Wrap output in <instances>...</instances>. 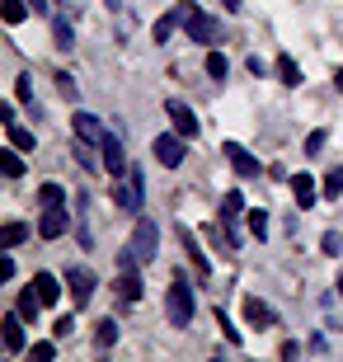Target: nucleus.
Segmentation results:
<instances>
[{
    "label": "nucleus",
    "instance_id": "obj_24",
    "mask_svg": "<svg viewBox=\"0 0 343 362\" xmlns=\"http://www.w3.org/2000/svg\"><path fill=\"white\" fill-rule=\"evenodd\" d=\"M277 76H282V85H301V71L291 57H277Z\"/></svg>",
    "mask_w": 343,
    "mask_h": 362
},
{
    "label": "nucleus",
    "instance_id": "obj_30",
    "mask_svg": "<svg viewBox=\"0 0 343 362\" xmlns=\"http://www.w3.org/2000/svg\"><path fill=\"white\" fill-rule=\"evenodd\" d=\"M250 230L264 240V235H268V212H250Z\"/></svg>",
    "mask_w": 343,
    "mask_h": 362
},
{
    "label": "nucleus",
    "instance_id": "obj_25",
    "mask_svg": "<svg viewBox=\"0 0 343 362\" xmlns=\"http://www.w3.org/2000/svg\"><path fill=\"white\" fill-rule=\"evenodd\" d=\"M5 10V24H24V0H0Z\"/></svg>",
    "mask_w": 343,
    "mask_h": 362
},
{
    "label": "nucleus",
    "instance_id": "obj_11",
    "mask_svg": "<svg viewBox=\"0 0 343 362\" xmlns=\"http://www.w3.org/2000/svg\"><path fill=\"white\" fill-rule=\"evenodd\" d=\"M99 146H104V165H108V175L118 179V175H127V156H122V141L113 132L104 136V141H99Z\"/></svg>",
    "mask_w": 343,
    "mask_h": 362
},
{
    "label": "nucleus",
    "instance_id": "obj_29",
    "mask_svg": "<svg viewBox=\"0 0 343 362\" xmlns=\"http://www.w3.org/2000/svg\"><path fill=\"white\" fill-rule=\"evenodd\" d=\"M325 255H334V259L343 255V235L339 230H325Z\"/></svg>",
    "mask_w": 343,
    "mask_h": 362
},
{
    "label": "nucleus",
    "instance_id": "obj_26",
    "mask_svg": "<svg viewBox=\"0 0 343 362\" xmlns=\"http://www.w3.org/2000/svg\"><path fill=\"white\" fill-rule=\"evenodd\" d=\"M207 76L211 81H226V57L221 52H207Z\"/></svg>",
    "mask_w": 343,
    "mask_h": 362
},
{
    "label": "nucleus",
    "instance_id": "obj_19",
    "mask_svg": "<svg viewBox=\"0 0 343 362\" xmlns=\"http://www.w3.org/2000/svg\"><path fill=\"white\" fill-rule=\"evenodd\" d=\"M28 240V226L24 221H10V226L0 230V245H5V250H14V245H24Z\"/></svg>",
    "mask_w": 343,
    "mask_h": 362
},
{
    "label": "nucleus",
    "instance_id": "obj_18",
    "mask_svg": "<svg viewBox=\"0 0 343 362\" xmlns=\"http://www.w3.org/2000/svg\"><path fill=\"white\" fill-rule=\"evenodd\" d=\"M38 310H42V296L33 292V287L19 292V315H24V320H38Z\"/></svg>",
    "mask_w": 343,
    "mask_h": 362
},
{
    "label": "nucleus",
    "instance_id": "obj_9",
    "mask_svg": "<svg viewBox=\"0 0 343 362\" xmlns=\"http://www.w3.org/2000/svg\"><path fill=\"white\" fill-rule=\"evenodd\" d=\"M71 132L80 136V141H90V146H99V141H104V122L94 118V113H76V118H71Z\"/></svg>",
    "mask_w": 343,
    "mask_h": 362
},
{
    "label": "nucleus",
    "instance_id": "obj_12",
    "mask_svg": "<svg viewBox=\"0 0 343 362\" xmlns=\"http://www.w3.org/2000/svg\"><path fill=\"white\" fill-rule=\"evenodd\" d=\"M66 212H62V207H47V212H42V221H38V235L42 240H57V235H66Z\"/></svg>",
    "mask_w": 343,
    "mask_h": 362
},
{
    "label": "nucleus",
    "instance_id": "obj_34",
    "mask_svg": "<svg viewBox=\"0 0 343 362\" xmlns=\"http://www.w3.org/2000/svg\"><path fill=\"white\" fill-rule=\"evenodd\" d=\"M325 193H330V198H339V193H343V170H334V175L325 179Z\"/></svg>",
    "mask_w": 343,
    "mask_h": 362
},
{
    "label": "nucleus",
    "instance_id": "obj_35",
    "mask_svg": "<svg viewBox=\"0 0 343 362\" xmlns=\"http://www.w3.org/2000/svg\"><path fill=\"white\" fill-rule=\"evenodd\" d=\"M325 136H330V132H310V136H306V151L320 156V151H325Z\"/></svg>",
    "mask_w": 343,
    "mask_h": 362
},
{
    "label": "nucleus",
    "instance_id": "obj_3",
    "mask_svg": "<svg viewBox=\"0 0 343 362\" xmlns=\"http://www.w3.org/2000/svg\"><path fill=\"white\" fill-rule=\"evenodd\" d=\"M156 245H160V230L151 216H136V226H132V240H127V250H132L141 264H151L156 259Z\"/></svg>",
    "mask_w": 343,
    "mask_h": 362
},
{
    "label": "nucleus",
    "instance_id": "obj_37",
    "mask_svg": "<svg viewBox=\"0 0 343 362\" xmlns=\"http://www.w3.org/2000/svg\"><path fill=\"white\" fill-rule=\"evenodd\" d=\"M10 278H14V259L5 255V259H0V282H10Z\"/></svg>",
    "mask_w": 343,
    "mask_h": 362
},
{
    "label": "nucleus",
    "instance_id": "obj_5",
    "mask_svg": "<svg viewBox=\"0 0 343 362\" xmlns=\"http://www.w3.org/2000/svg\"><path fill=\"white\" fill-rule=\"evenodd\" d=\"M184 151H188V136H184V132H165V136H156V160L165 165V170H174V165L184 160Z\"/></svg>",
    "mask_w": 343,
    "mask_h": 362
},
{
    "label": "nucleus",
    "instance_id": "obj_38",
    "mask_svg": "<svg viewBox=\"0 0 343 362\" xmlns=\"http://www.w3.org/2000/svg\"><path fill=\"white\" fill-rule=\"evenodd\" d=\"M28 10H38V14H47V0H28Z\"/></svg>",
    "mask_w": 343,
    "mask_h": 362
},
{
    "label": "nucleus",
    "instance_id": "obj_40",
    "mask_svg": "<svg viewBox=\"0 0 343 362\" xmlns=\"http://www.w3.org/2000/svg\"><path fill=\"white\" fill-rule=\"evenodd\" d=\"M221 5H226V10H240V0H221Z\"/></svg>",
    "mask_w": 343,
    "mask_h": 362
},
{
    "label": "nucleus",
    "instance_id": "obj_39",
    "mask_svg": "<svg viewBox=\"0 0 343 362\" xmlns=\"http://www.w3.org/2000/svg\"><path fill=\"white\" fill-rule=\"evenodd\" d=\"M334 85H339V94H343V66H339V76H334Z\"/></svg>",
    "mask_w": 343,
    "mask_h": 362
},
{
    "label": "nucleus",
    "instance_id": "obj_4",
    "mask_svg": "<svg viewBox=\"0 0 343 362\" xmlns=\"http://www.w3.org/2000/svg\"><path fill=\"white\" fill-rule=\"evenodd\" d=\"M66 292H71V301H76V310H85V306H90V296H94V273L71 264V269H66Z\"/></svg>",
    "mask_w": 343,
    "mask_h": 362
},
{
    "label": "nucleus",
    "instance_id": "obj_15",
    "mask_svg": "<svg viewBox=\"0 0 343 362\" xmlns=\"http://www.w3.org/2000/svg\"><path fill=\"white\" fill-rule=\"evenodd\" d=\"M245 315H250V325H254V329H268V325L277 320V315H273V306H264L259 296H250V301H245Z\"/></svg>",
    "mask_w": 343,
    "mask_h": 362
},
{
    "label": "nucleus",
    "instance_id": "obj_31",
    "mask_svg": "<svg viewBox=\"0 0 343 362\" xmlns=\"http://www.w3.org/2000/svg\"><path fill=\"white\" fill-rule=\"evenodd\" d=\"M174 24H179V14H165V19H160V24H156V38L165 42V38H170V33H174Z\"/></svg>",
    "mask_w": 343,
    "mask_h": 362
},
{
    "label": "nucleus",
    "instance_id": "obj_13",
    "mask_svg": "<svg viewBox=\"0 0 343 362\" xmlns=\"http://www.w3.org/2000/svg\"><path fill=\"white\" fill-rule=\"evenodd\" d=\"M291 198H296V207H301V212H306V207H310V202L320 198L315 179H310V175H291Z\"/></svg>",
    "mask_w": 343,
    "mask_h": 362
},
{
    "label": "nucleus",
    "instance_id": "obj_1",
    "mask_svg": "<svg viewBox=\"0 0 343 362\" xmlns=\"http://www.w3.org/2000/svg\"><path fill=\"white\" fill-rule=\"evenodd\" d=\"M193 310H198L193 287H188V278L179 273V278L170 282V292H165V315H170V325H179V329H184V325L193 320Z\"/></svg>",
    "mask_w": 343,
    "mask_h": 362
},
{
    "label": "nucleus",
    "instance_id": "obj_7",
    "mask_svg": "<svg viewBox=\"0 0 343 362\" xmlns=\"http://www.w3.org/2000/svg\"><path fill=\"white\" fill-rule=\"evenodd\" d=\"M165 113H170V122H174V132H184L188 141L198 136V113L184 104V99H165Z\"/></svg>",
    "mask_w": 343,
    "mask_h": 362
},
{
    "label": "nucleus",
    "instance_id": "obj_28",
    "mask_svg": "<svg viewBox=\"0 0 343 362\" xmlns=\"http://www.w3.org/2000/svg\"><path fill=\"white\" fill-rule=\"evenodd\" d=\"M28 358H33V362H52L57 358V344H33V349H28Z\"/></svg>",
    "mask_w": 343,
    "mask_h": 362
},
{
    "label": "nucleus",
    "instance_id": "obj_20",
    "mask_svg": "<svg viewBox=\"0 0 343 362\" xmlns=\"http://www.w3.org/2000/svg\"><path fill=\"white\" fill-rule=\"evenodd\" d=\"M5 127H10V146H19V151H33V146H38V136L24 132L19 122H5Z\"/></svg>",
    "mask_w": 343,
    "mask_h": 362
},
{
    "label": "nucleus",
    "instance_id": "obj_27",
    "mask_svg": "<svg viewBox=\"0 0 343 362\" xmlns=\"http://www.w3.org/2000/svg\"><path fill=\"white\" fill-rule=\"evenodd\" d=\"M216 320H221V334L231 339V344H240V329L231 325V315H226V306H216Z\"/></svg>",
    "mask_w": 343,
    "mask_h": 362
},
{
    "label": "nucleus",
    "instance_id": "obj_8",
    "mask_svg": "<svg viewBox=\"0 0 343 362\" xmlns=\"http://www.w3.org/2000/svg\"><path fill=\"white\" fill-rule=\"evenodd\" d=\"M0 339H5V353H14V358L24 353V315H19V310H10V315L0 320Z\"/></svg>",
    "mask_w": 343,
    "mask_h": 362
},
{
    "label": "nucleus",
    "instance_id": "obj_6",
    "mask_svg": "<svg viewBox=\"0 0 343 362\" xmlns=\"http://www.w3.org/2000/svg\"><path fill=\"white\" fill-rule=\"evenodd\" d=\"M221 151H226V160H231V170H236L240 179H259V175H264V165L254 160V156H250L245 146H240V141H226Z\"/></svg>",
    "mask_w": 343,
    "mask_h": 362
},
{
    "label": "nucleus",
    "instance_id": "obj_16",
    "mask_svg": "<svg viewBox=\"0 0 343 362\" xmlns=\"http://www.w3.org/2000/svg\"><path fill=\"white\" fill-rule=\"evenodd\" d=\"M179 240H184L188 259H193V269H198L202 278H207V273H211V264H207V255H202V250H198V240H193V235H188V226H179Z\"/></svg>",
    "mask_w": 343,
    "mask_h": 362
},
{
    "label": "nucleus",
    "instance_id": "obj_17",
    "mask_svg": "<svg viewBox=\"0 0 343 362\" xmlns=\"http://www.w3.org/2000/svg\"><path fill=\"white\" fill-rule=\"evenodd\" d=\"M113 344H118V320L108 315V320H99V329H94V349H99V353H108Z\"/></svg>",
    "mask_w": 343,
    "mask_h": 362
},
{
    "label": "nucleus",
    "instance_id": "obj_14",
    "mask_svg": "<svg viewBox=\"0 0 343 362\" xmlns=\"http://www.w3.org/2000/svg\"><path fill=\"white\" fill-rule=\"evenodd\" d=\"M62 282H66V278H62ZM62 282H57V278H52V273H38V278L28 282V287H33V292H38V296H42V306H52L57 296H62Z\"/></svg>",
    "mask_w": 343,
    "mask_h": 362
},
{
    "label": "nucleus",
    "instance_id": "obj_33",
    "mask_svg": "<svg viewBox=\"0 0 343 362\" xmlns=\"http://www.w3.org/2000/svg\"><path fill=\"white\" fill-rule=\"evenodd\" d=\"M14 94H19L24 104H33V81H28V76H19V81H14Z\"/></svg>",
    "mask_w": 343,
    "mask_h": 362
},
{
    "label": "nucleus",
    "instance_id": "obj_21",
    "mask_svg": "<svg viewBox=\"0 0 343 362\" xmlns=\"http://www.w3.org/2000/svg\"><path fill=\"white\" fill-rule=\"evenodd\" d=\"M0 170H5L10 179H19V175H24V160H19V146H10L5 156H0Z\"/></svg>",
    "mask_w": 343,
    "mask_h": 362
},
{
    "label": "nucleus",
    "instance_id": "obj_36",
    "mask_svg": "<svg viewBox=\"0 0 343 362\" xmlns=\"http://www.w3.org/2000/svg\"><path fill=\"white\" fill-rule=\"evenodd\" d=\"M66 334H76V315H62L57 320V339H66Z\"/></svg>",
    "mask_w": 343,
    "mask_h": 362
},
{
    "label": "nucleus",
    "instance_id": "obj_22",
    "mask_svg": "<svg viewBox=\"0 0 343 362\" xmlns=\"http://www.w3.org/2000/svg\"><path fill=\"white\" fill-rule=\"evenodd\" d=\"M52 38H57V47H62V52H71V47H76V33H71L66 19H57V24H52Z\"/></svg>",
    "mask_w": 343,
    "mask_h": 362
},
{
    "label": "nucleus",
    "instance_id": "obj_32",
    "mask_svg": "<svg viewBox=\"0 0 343 362\" xmlns=\"http://www.w3.org/2000/svg\"><path fill=\"white\" fill-rule=\"evenodd\" d=\"M52 81H57V90H62V94H66V99H76V81H71V76H66V71H57V76H52Z\"/></svg>",
    "mask_w": 343,
    "mask_h": 362
},
{
    "label": "nucleus",
    "instance_id": "obj_23",
    "mask_svg": "<svg viewBox=\"0 0 343 362\" xmlns=\"http://www.w3.org/2000/svg\"><path fill=\"white\" fill-rule=\"evenodd\" d=\"M38 202H42V207H62V202H66V193H62V184H42L38 188Z\"/></svg>",
    "mask_w": 343,
    "mask_h": 362
},
{
    "label": "nucleus",
    "instance_id": "obj_10",
    "mask_svg": "<svg viewBox=\"0 0 343 362\" xmlns=\"http://www.w3.org/2000/svg\"><path fill=\"white\" fill-rule=\"evenodd\" d=\"M188 38H193V42H207V47H211V42H216V38H221V24H216V19H211V14H193V19H188Z\"/></svg>",
    "mask_w": 343,
    "mask_h": 362
},
{
    "label": "nucleus",
    "instance_id": "obj_2",
    "mask_svg": "<svg viewBox=\"0 0 343 362\" xmlns=\"http://www.w3.org/2000/svg\"><path fill=\"white\" fill-rule=\"evenodd\" d=\"M141 170L136 165H127V175H118V184H113V207L118 212H141Z\"/></svg>",
    "mask_w": 343,
    "mask_h": 362
}]
</instances>
